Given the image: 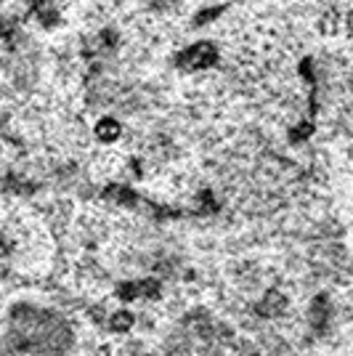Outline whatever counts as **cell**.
Listing matches in <instances>:
<instances>
[{"mask_svg": "<svg viewBox=\"0 0 353 356\" xmlns=\"http://www.w3.org/2000/svg\"><path fill=\"white\" fill-rule=\"evenodd\" d=\"M96 136H99V141H115V138L120 136V122L115 118L99 120V125H96Z\"/></svg>", "mask_w": 353, "mask_h": 356, "instance_id": "3", "label": "cell"}, {"mask_svg": "<svg viewBox=\"0 0 353 356\" xmlns=\"http://www.w3.org/2000/svg\"><path fill=\"white\" fill-rule=\"evenodd\" d=\"M218 61V51L213 43H194L189 45L181 56L176 59V64L186 72H197V70H207Z\"/></svg>", "mask_w": 353, "mask_h": 356, "instance_id": "1", "label": "cell"}, {"mask_svg": "<svg viewBox=\"0 0 353 356\" xmlns=\"http://www.w3.org/2000/svg\"><path fill=\"white\" fill-rule=\"evenodd\" d=\"M112 327H115V332H128L133 327V316L128 312H117L112 316Z\"/></svg>", "mask_w": 353, "mask_h": 356, "instance_id": "4", "label": "cell"}, {"mask_svg": "<svg viewBox=\"0 0 353 356\" xmlns=\"http://www.w3.org/2000/svg\"><path fill=\"white\" fill-rule=\"evenodd\" d=\"M160 290V284L154 280H141V282H125L120 284L117 296L122 300H138V298H154Z\"/></svg>", "mask_w": 353, "mask_h": 356, "instance_id": "2", "label": "cell"}]
</instances>
